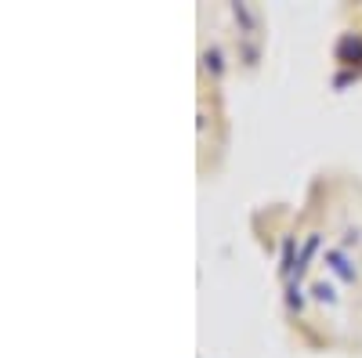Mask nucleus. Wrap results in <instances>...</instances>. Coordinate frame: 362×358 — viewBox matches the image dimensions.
I'll use <instances>...</instances> for the list:
<instances>
[{
	"label": "nucleus",
	"instance_id": "obj_1",
	"mask_svg": "<svg viewBox=\"0 0 362 358\" xmlns=\"http://www.w3.org/2000/svg\"><path fill=\"white\" fill-rule=\"evenodd\" d=\"M322 264H326V268H329V272H334V275H337L341 282H348V286H351V282L358 279V268L351 264V257H348V250H344V246H334V250H326Z\"/></svg>",
	"mask_w": 362,
	"mask_h": 358
},
{
	"label": "nucleus",
	"instance_id": "obj_2",
	"mask_svg": "<svg viewBox=\"0 0 362 358\" xmlns=\"http://www.w3.org/2000/svg\"><path fill=\"white\" fill-rule=\"evenodd\" d=\"M319 246H322V235H319V232H312V235L305 239V246H300V253H297V268H293V279H290V282H300V279L308 275L312 257L319 253Z\"/></svg>",
	"mask_w": 362,
	"mask_h": 358
},
{
	"label": "nucleus",
	"instance_id": "obj_3",
	"mask_svg": "<svg viewBox=\"0 0 362 358\" xmlns=\"http://www.w3.org/2000/svg\"><path fill=\"white\" fill-rule=\"evenodd\" d=\"M312 301L334 308V304H337V286H334V282H326V279H322V282H312Z\"/></svg>",
	"mask_w": 362,
	"mask_h": 358
},
{
	"label": "nucleus",
	"instance_id": "obj_4",
	"mask_svg": "<svg viewBox=\"0 0 362 358\" xmlns=\"http://www.w3.org/2000/svg\"><path fill=\"white\" fill-rule=\"evenodd\" d=\"M203 69H206L210 76H221V73H225V54H221V47H206V51H203Z\"/></svg>",
	"mask_w": 362,
	"mask_h": 358
},
{
	"label": "nucleus",
	"instance_id": "obj_5",
	"mask_svg": "<svg viewBox=\"0 0 362 358\" xmlns=\"http://www.w3.org/2000/svg\"><path fill=\"white\" fill-rule=\"evenodd\" d=\"M232 15H235L239 25H243V33H254V29H257V18H254V11L247 4H232Z\"/></svg>",
	"mask_w": 362,
	"mask_h": 358
},
{
	"label": "nucleus",
	"instance_id": "obj_6",
	"mask_svg": "<svg viewBox=\"0 0 362 358\" xmlns=\"http://www.w3.org/2000/svg\"><path fill=\"white\" fill-rule=\"evenodd\" d=\"M286 308L305 311V290H300V282H286Z\"/></svg>",
	"mask_w": 362,
	"mask_h": 358
}]
</instances>
